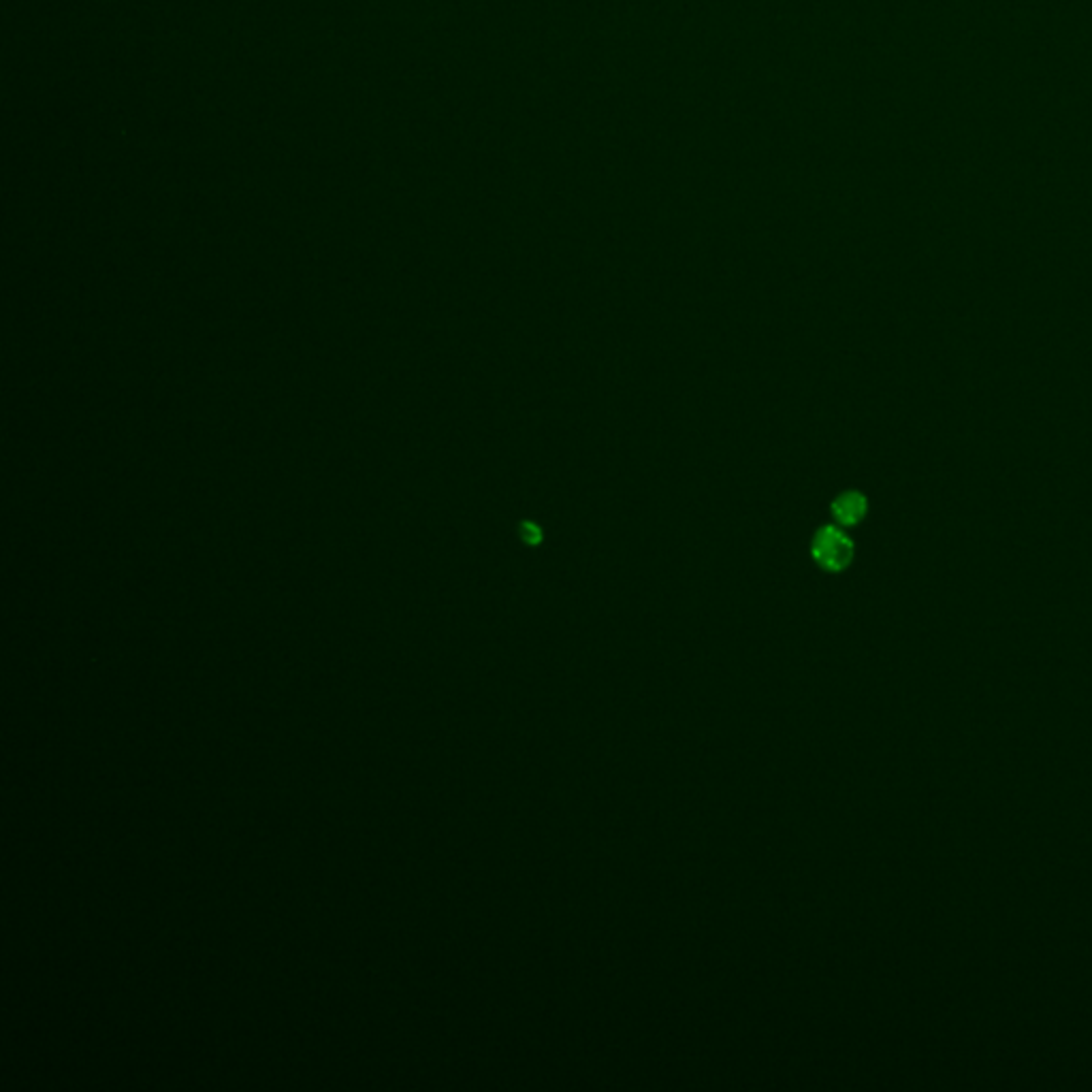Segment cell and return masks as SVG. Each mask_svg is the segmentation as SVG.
Here are the masks:
<instances>
[{
  "instance_id": "2",
  "label": "cell",
  "mask_w": 1092,
  "mask_h": 1092,
  "mask_svg": "<svg viewBox=\"0 0 1092 1092\" xmlns=\"http://www.w3.org/2000/svg\"><path fill=\"white\" fill-rule=\"evenodd\" d=\"M832 515L841 525H856L866 515V498L858 492H847L832 504Z\"/></svg>"
},
{
  "instance_id": "3",
  "label": "cell",
  "mask_w": 1092,
  "mask_h": 1092,
  "mask_svg": "<svg viewBox=\"0 0 1092 1092\" xmlns=\"http://www.w3.org/2000/svg\"><path fill=\"white\" fill-rule=\"evenodd\" d=\"M521 538L527 544H538L542 540V529L536 523H523L521 525Z\"/></svg>"
},
{
  "instance_id": "1",
  "label": "cell",
  "mask_w": 1092,
  "mask_h": 1092,
  "mask_svg": "<svg viewBox=\"0 0 1092 1092\" xmlns=\"http://www.w3.org/2000/svg\"><path fill=\"white\" fill-rule=\"evenodd\" d=\"M811 555L819 568L826 572H841L854 560V542L839 527L826 525L815 533Z\"/></svg>"
}]
</instances>
